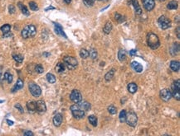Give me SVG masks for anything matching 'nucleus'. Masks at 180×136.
Returning a JSON list of instances; mask_svg holds the SVG:
<instances>
[{"label":"nucleus","instance_id":"4468645a","mask_svg":"<svg viewBox=\"0 0 180 136\" xmlns=\"http://www.w3.org/2000/svg\"><path fill=\"white\" fill-rule=\"evenodd\" d=\"M54 26H55V32L57 34V35H60V36H62L63 37L65 38H67L66 35L65 34L62 27H61V25H59L58 23H54Z\"/></svg>","mask_w":180,"mask_h":136},{"label":"nucleus","instance_id":"09e8293b","mask_svg":"<svg viewBox=\"0 0 180 136\" xmlns=\"http://www.w3.org/2000/svg\"><path fill=\"white\" fill-rule=\"evenodd\" d=\"M53 10V9H55V8L54 7H52V6H50V7H48V8H47L46 9H45V11H48V10Z\"/></svg>","mask_w":180,"mask_h":136},{"label":"nucleus","instance_id":"de8ad7c7","mask_svg":"<svg viewBox=\"0 0 180 136\" xmlns=\"http://www.w3.org/2000/svg\"><path fill=\"white\" fill-rule=\"evenodd\" d=\"M7 123H8V126H13V121H9V120H7Z\"/></svg>","mask_w":180,"mask_h":136},{"label":"nucleus","instance_id":"72a5a7b5","mask_svg":"<svg viewBox=\"0 0 180 136\" xmlns=\"http://www.w3.org/2000/svg\"><path fill=\"white\" fill-rule=\"evenodd\" d=\"M80 56L82 59H86L89 56V51L86 49H81L80 51Z\"/></svg>","mask_w":180,"mask_h":136},{"label":"nucleus","instance_id":"7ed1b4c3","mask_svg":"<svg viewBox=\"0 0 180 136\" xmlns=\"http://www.w3.org/2000/svg\"><path fill=\"white\" fill-rule=\"evenodd\" d=\"M71 111L72 113V116L76 119L79 120L85 116V111L81 108L79 105H73L71 106Z\"/></svg>","mask_w":180,"mask_h":136},{"label":"nucleus","instance_id":"2f4dec72","mask_svg":"<svg viewBox=\"0 0 180 136\" xmlns=\"http://www.w3.org/2000/svg\"><path fill=\"white\" fill-rule=\"evenodd\" d=\"M46 77H47V80L48 81V83H56V77L52 74V73H48Z\"/></svg>","mask_w":180,"mask_h":136},{"label":"nucleus","instance_id":"a211bd4d","mask_svg":"<svg viewBox=\"0 0 180 136\" xmlns=\"http://www.w3.org/2000/svg\"><path fill=\"white\" fill-rule=\"evenodd\" d=\"M131 67L133 68V69L135 70L137 73H141L143 71V66L139 64L138 62H135V61H134L132 62V64H131Z\"/></svg>","mask_w":180,"mask_h":136},{"label":"nucleus","instance_id":"a19ab883","mask_svg":"<svg viewBox=\"0 0 180 136\" xmlns=\"http://www.w3.org/2000/svg\"><path fill=\"white\" fill-rule=\"evenodd\" d=\"M8 10H9V13L11 14H13L15 13V7L13 6V5H9V7H8Z\"/></svg>","mask_w":180,"mask_h":136},{"label":"nucleus","instance_id":"423d86ee","mask_svg":"<svg viewBox=\"0 0 180 136\" xmlns=\"http://www.w3.org/2000/svg\"><path fill=\"white\" fill-rule=\"evenodd\" d=\"M28 88H29V91H30L31 94L33 96V97H40V96H41L42 89L35 83H30L29 85H28Z\"/></svg>","mask_w":180,"mask_h":136},{"label":"nucleus","instance_id":"79ce46f5","mask_svg":"<svg viewBox=\"0 0 180 136\" xmlns=\"http://www.w3.org/2000/svg\"><path fill=\"white\" fill-rule=\"evenodd\" d=\"M14 106H15V108L18 109V111H19L21 113H23V112H24V111H23V109H22V106H21L20 104H18H18H16Z\"/></svg>","mask_w":180,"mask_h":136},{"label":"nucleus","instance_id":"37998d69","mask_svg":"<svg viewBox=\"0 0 180 136\" xmlns=\"http://www.w3.org/2000/svg\"><path fill=\"white\" fill-rule=\"evenodd\" d=\"M136 53H137V50H131L130 52V55L131 56H134V55H136Z\"/></svg>","mask_w":180,"mask_h":136},{"label":"nucleus","instance_id":"bb28decb","mask_svg":"<svg viewBox=\"0 0 180 136\" xmlns=\"http://www.w3.org/2000/svg\"><path fill=\"white\" fill-rule=\"evenodd\" d=\"M114 74H115V69H112L111 70H110L105 75V78L106 81H110L112 79V78L114 77Z\"/></svg>","mask_w":180,"mask_h":136},{"label":"nucleus","instance_id":"dca6fc26","mask_svg":"<svg viewBox=\"0 0 180 136\" xmlns=\"http://www.w3.org/2000/svg\"><path fill=\"white\" fill-rule=\"evenodd\" d=\"M130 1H131V3H132V5L134 6V9H135V13H136V14H138V15L141 14L142 10H141V8H140V7H139V2L137 1V0H130Z\"/></svg>","mask_w":180,"mask_h":136},{"label":"nucleus","instance_id":"49530a36","mask_svg":"<svg viewBox=\"0 0 180 136\" xmlns=\"http://www.w3.org/2000/svg\"><path fill=\"white\" fill-rule=\"evenodd\" d=\"M12 36V34H11L10 32H8V33H6V34H3V37H9V36Z\"/></svg>","mask_w":180,"mask_h":136},{"label":"nucleus","instance_id":"473e14b6","mask_svg":"<svg viewBox=\"0 0 180 136\" xmlns=\"http://www.w3.org/2000/svg\"><path fill=\"white\" fill-rule=\"evenodd\" d=\"M119 119H120V121L121 123L125 122V120H126V111H125V110H123V111H120Z\"/></svg>","mask_w":180,"mask_h":136},{"label":"nucleus","instance_id":"a18cd8bd","mask_svg":"<svg viewBox=\"0 0 180 136\" xmlns=\"http://www.w3.org/2000/svg\"><path fill=\"white\" fill-rule=\"evenodd\" d=\"M24 135H33V133L32 132H31V131H25L24 132V134H23Z\"/></svg>","mask_w":180,"mask_h":136},{"label":"nucleus","instance_id":"c85d7f7f","mask_svg":"<svg viewBox=\"0 0 180 136\" xmlns=\"http://www.w3.org/2000/svg\"><path fill=\"white\" fill-rule=\"evenodd\" d=\"M3 78H4L5 80H6L8 83H12L13 79V75L11 74L10 73L6 72V73H4V77H3Z\"/></svg>","mask_w":180,"mask_h":136},{"label":"nucleus","instance_id":"39448f33","mask_svg":"<svg viewBox=\"0 0 180 136\" xmlns=\"http://www.w3.org/2000/svg\"><path fill=\"white\" fill-rule=\"evenodd\" d=\"M63 61H64L65 65L71 70L76 69L77 64H77L78 62H77L76 59L74 58V57H71V56H66V57L64 58V59H63Z\"/></svg>","mask_w":180,"mask_h":136},{"label":"nucleus","instance_id":"4be33fe9","mask_svg":"<svg viewBox=\"0 0 180 136\" xmlns=\"http://www.w3.org/2000/svg\"><path fill=\"white\" fill-rule=\"evenodd\" d=\"M118 58H119L120 61L123 62L126 59V51L125 50H120L118 52Z\"/></svg>","mask_w":180,"mask_h":136},{"label":"nucleus","instance_id":"c9c22d12","mask_svg":"<svg viewBox=\"0 0 180 136\" xmlns=\"http://www.w3.org/2000/svg\"><path fill=\"white\" fill-rule=\"evenodd\" d=\"M29 8L32 11H37L38 10V7H37V4L35 2H30L29 3Z\"/></svg>","mask_w":180,"mask_h":136},{"label":"nucleus","instance_id":"4c0bfd02","mask_svg":"<svg viewBox=\"0 0 180 136\" xmlns=\"http://www.w3.org/2000/svg\"><path fill=\"white\" fill-rule=\"evenodd\" d=\"M95 1V0H83V3L86 7H91L94 4Z\"/></svg>","mask_w":180,"mask_h":136},{"label":"nucleus","instance_id":"f704fd0d","mask_svg":"<svg viewBox=\"0 0 180 136\" xmlns=\"http://www.w3.org/2000/svg\"><path fill=\"white\" fill-rule=\"evenodd\" d=\"M13 59L16 61V62H18V63H22V61H23V56L21 55H13Z\"/></svg>","mask_w":180,"mask_h":136},{"label":"nucleus","instance_id":"aec40b11","mask_svg":"<svg viewBox=\"0 0 180 136\" xmlns=\"http://www.w3.org/2000/svg\"><path fill=\"white\" fill-rule=\"evenodd\" d=\"M137 90H138V87L134 83H130L128 85V91L130 93H135L137 92Z\"/></svg>","mask_w":180,"mask_h":136},{"label":"nucleus","instance_id":"ea45409f","mask_svg":"<svg viewBox=\"0 0 180 136\" xmlns=\"http://www.w3.org/2000/svg\"><path fill=\"white\" fill-rule=\"evenodd\" d=\"M115 20L118 21V22H123L124 21H125V18H124V17L121 16L120 14L119 13H115Z\"/></svg>","mask_w":180,"mask_h":136},{"label":"nucleus","instance_id":"1a4fd4ad","mask_svg":"<svg viewBox=\"0 0 180 136\" xmlns=\"http://www.w3.org/2000/svg\"><path fill=\"white\" fill-rule=\"evenodd\" d=\"M70 99L73 101V102L79 103L80 101H82V96L79 91L76 89H74L70 95Z\"/></svg>","mask_w":180,"mask_h":136},{"label":"nucleus","instance_id":"b1692460","mask_svg":"<svg viewBox=\"0 0 180 136\" xmlns=\"http://www.w3.org/2000/svg\"><path fill=\"white\" fill-rule=\"evenodd\" d=\"M79 106L81 107V108L84 110V111H89L90 109H91V104H90L88 101H80L79 102Z\"/></svg>","mask_w":180,"mask_h":136},{"label":"nucleus","instance_id":"f257e3e1","mask_svg":"<svg viewBox=\"0 0 180 136\" xmlns=\"http://www.w3.org/2000/svg\"><path fill=\"white\" fill-rule=\"evenodd\" d=\"M147 44L152 50H156L159 48L160 42L158 36L154 33H149L147 35Z\"/></svg>","mask_w":180,"mask_h":136},{"label":"nucleus","instance_id":"3c124183","mask_svg":"<svg viewBox=\"0 0 180 136\" xmlns=\"http://www.w3.org/2000/svg\"><path fill=\"white\" fill-rule=\"evenodd\" d=\"M4 101V100H0V103H2V102H3Z\"/></svg>","mask_w":180,"mask_h":136},{"label":"nucleus","instance_id":"c756f323","mask_svg":"<svg viewBox=\"0 0 180 136\" xmlns=\"http://www.w3.org/2000/svg\"><path fill=\"white\" fill-rule=\"evenodd\" d=\"M89 55H90V57H91L92 59H97L98 54H97L96 50H95V49H93V48L90 50V51H89Z\"/></svg>","mask_w":180,"mask_h":136},{"label":"nucleus","instance_id":"603ef678","mask_svg":"<svg viewBox=\"0 0 180 136\" xmlns=\"http://www.w3.org/2000/svg\"><path fill=\"white\" fill-rule=\"evenodd\" d=\"M159 2H164V1H165V0H159Z\"/></svg>","mask_w":180,"mask_h":136},{"label":"nucleus","instance_id":"393cba45","mask_svg":"<svg viewBox=\"0 0 180 136\" xmlns=\"http://www.w3.org/2000/svg\"><path fill=\"white\" fill-rule=\"evenodd\" d=\"M167 8L169 9V10L177 9L178 8V2L174 1V0H173V1H170L169 3H168V5H167Z\"/></svg>","mask_w":180,"mask_h":136},{"label":"nucleus","instance_id":"864d4df0","mask_svg":"<svg viewBox=\"0 0 180 136\" xmlns=\"http://www.w3.org/2000/svg\"><path fill=\"white\" fill-rule=\"evenodd\" d=\"M99 1H107V0H99Z\"/></svg>","mask_w":180,"mask_h":136},{"label":"nucleus","instance_id":"f8f14e48","mask_svg":"<svg viewBox=\"0 0 180 136\" xmlns=\"http://www.w3.org/2000/svg\"><path fill=\"white\" fill-rule=\"evenodd\" d=\"M143 5L144 8L147 11L153 10L155 6L154 0H143Z\"/></svg>","mask_w":180,"mask_h":136},{"label":"nucleus","instance_id":"9b49d317","mask_svg":"<svg viewBox=\"0 0 180 136\" xmlns=\"http://www.w3.org/2000/svg\"><path fill=\"white\" fill-rule=\"evenodd\" d=\"M36 111L38 113H41V114L42 113L46 112L47 106H46V104H45V102L42 100H39L36 102Z\"/></svg>","mask_w":180,"mask_h":136},{"label":"nucleus","instance_id":"2eb2a0df","mask_svg":"<svg viewBox=\"0 0 180 136\" xmlns=\"http://www.w3.org/2000/svg\"><path fill=\"white\" fill-rule=\"evenodd\" d=\"M23 85H24L23 81H22L21 78H18V81H17V83H15L14 87L12 89V93H15V92H17V91L22 89V88H23Z\"/></svg>","mask_w":180,"mask_h":136},{"label":"nucleus","instance_id":"58836bf2","mask_svg":"<svg viewBox=\"0 0 180 136\" xmlns=\"http://www.w3.org/2000/svg\"><path fill=\"white\" fill-rule=\"evenodd\" d=\"M35 71L37 73H42L44 72V69H43V67L41 64H37L35 67Z\"/></svg>","mask_w":180,"mask_h":136},{"label":"nucleus","instance_id":"f3484780","mask_svg":"<svg viewBox=\"0 0 180 136\" xmlns=\"http://www.w3.org/2000/svg\"><path fill=\"white\" fill-rule=\"evenodd\" d=\"M170 68L174 72H178L179 71V68H180V64L179 62L176 61V60H173L170 62Z\"/></svg>","mask_w":180,"mask_h":136},{"label":"nucleus","instance_id":"8fccbe9b","mask_svg":"<svg viewBox=\"0 0 180 136\" xmlns=\"http://www.w3.org/2000/svg\"><path fill=\"white\" fill-rule=\"evenodd\" d=\"M63 1H64L66 4H70L71 2V0H63Z\"/></svg>","mask_w":180,"mask_h":136},{"label":"nucleus","instance_id":"e433bc0d","mask_svg":"<svg viewBox=\"0 0 180 136\" xmlns=\"http://www.w3.org/2000/svg\"><path fill=\"white\" fill-rule=\"evenodd\" d=\"M108 111L111 115H115L117 113V109H116V107L114 106H110L108 107Z\"/></svg>","mask_w":180,"mask_h":136},{"label":"nucleus","instance_id":"c03bdc74","mask_svg":"<svg viewBox=\"0 0 180 136\" xmlns=\"http://www.w3.org/2000/svg\"><path fill=\"white\" fill-rule=\"evenodd\" d=\"M179 30H180V27L179 26H178L177 27V29H176V31H177V36H178V38L179 39L180 38V34H179Z\"/></svg>","mask_w":180,"mask_h":136},{"label":"nucleus","instance_id":"6ab92c4d","mask_svg":"<svg viewBox=\"0 0 180 136\" xmlns=\"http://www.w3.org/2000/svg\"><path fill=\"white\" fill-rule=\"evenodd\" d=\"M27 108L29 111H36V101H30L27 103Z\"/></svg>","mask_w":180,"mask_h":136},{"label":"nucleus","instance_id":"ddd939ff","mask_svg":"<svg viewBox=\"0 0 180 136\" xmlns=\"http://www.w3.org/2000/svg\"><path fill=\"white\" fill-rule=\"evenodd\" d=\"M62 116H61V114H60V113H57V114H56L53 117V124L55 126H60L61 123H62Z\"/></svg>","mask_w":180,"mask_h":136},{"label":"nucleus","instance_id":"5701e85b","mask_svg":"<svg viewBox=\"0 0 180 136\" xmlns=\"http://www.w3.org/2000/svg\"><path fill=\"white\" fill-rule=\"evenodd\" d=\"M112 28H113L112 23H111L110 21H107V22H106V24L105 25V26H104L103 31H104V32L105 34H110V31H112Z\"/></svg>","mask_w":180,"mask_h":136},{"label":"nucleus","instance_id":"9d476101","mask_svg":"<svg viewBox=\"0 0 180 136\" xmlns=\"http://www.w3.org/2000/svg\"><path fill=\"white\" fill-rule=\"evenodd\" d=\"M160 97L163 101H169L172 97V93H171V91L169 89H162L160 91Z\"/></svg>","mask_w":180,"mask_h":136},{"label":"nucleus","instance_id":"cd10ccee","mask_svg":"<svg viewBox=\"0 0 180 136\" xmlns=\"http://www.w3.org/2000/svg\"><path fill=\"white\" fill-rule=\"evenodd\" d=\"M10 29H11V26L9 24H4L3 26L0 27V30H1L3 34H6V33L10 32Z\"/></svg>","mask_w":180,"mask_h":136},{"label":"nucleus","instance_id":"7c9ffc66","mask_svg":"<svg viewBox=\"0 0 180 136\" xmlns=\"http://www.w3.org/2000/svg\"><path fill=\"white\" fill-rule=\"evenodd\" d=\"M88 120H89V122L91 123L93 126H97V118L95 117V116H93V115L90 116L88 117Z\"/></svg>","mask_w":180,"mask_h":136},{"label":"nucleus","instance_id":"412c9836","mask_svg":"<svg viewBox=\"0 0 180 136\" xmlns=\"http://www.w3.org/2000/svg\"><path fill=\"white\" fill-rule=\"evenodd\" d=\"M18 7L21 10V12L22 13V14H24L26 16H29L30 15V13L28 9H27V8L25 6V5H23L22 3H18Z\"/></svg>","mask_w":180,"mask_h":136},{"label":"nucleus","instance_id":"f03ea898","mask_svg":"<svg viewBox=\"0 0 180 136\" xmlns=\"http://www.w3.org/2000/svg\"><path fill=\"white\" fill-rule=\"evenodd\" d=\"M36 33H37V29H36L35 26L27 25L23 28V29H22V31L21 32V35L24 39H27V38L35 36Z\"/></svg>","mask_w":180,"mask_h":136},{"label":"nucleus","instance_id":"0eeeda50","mask_svg":"<svg viewBox=\"0 0 180 136\" xmlns=\"http://www.w3.org/2000/svg\"><path fill=\"white\" fill-rule=\"evenodd\" d=\"M158 24L163 30H166L171 26V21L165 16H161L158 20Z\"/></svg>","mask_w":180,"mask_h":136},{"label":"nucleus","instance_id":"20e7f679","mask_svg":"<svg viewBox=\"0 0 180 136\" xmlns=\"http://www.w3.org/2000/svg\"><path fill=\"white\" fill-rule=\"evenodd\" d=\"M126 123L131 127H134L136 126L137 124V121H138V117L136 116V114L134 111H130L127 114L126 113V120H125Z\"/></svg>","mask_w":180,"mask_h":136},{"label":"nucleus","instance_id":"a878e982","mask_svg":"<svg viewBox=\"0 0 180 136\" xmlns=\"http://www.w3.org/2000/svg\"><path fill=\"white\" fill-rule=\"evenodd\" d=\"M66 69V65L63 63H58L56 66V71L57 73H63Z\"/></svg>","mask_w":180,"mask_h":136},{"label":"nucleus","instance_id":"6e6552de","mask_svg":"<svg viewBox=\"0 0 180 136\" xmlns=\"http://www.w3.org/2000/svg\"><path fill=\"white\" fill-rule=\"evenodd\" d=\"M179 89H180V85H179V79L174 81V83L172 85V97H173L176 100L179 101L180 100V93H179Z\"/></svg>","mask_w":180,"mask_h":136}]
</instances>
